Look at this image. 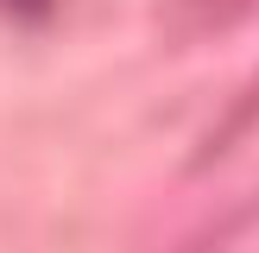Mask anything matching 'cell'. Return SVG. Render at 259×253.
I'll list each match as a JSON object with an SVG mask.
<instances>
[{
  "mask_svg": "<svg viewBox=\"0 0 259 253\" xmlns=\"http://www.w3.org/2000/svg\"><path fill=\"white\" fill-rule=\"evenodd\" d=\"M259 0H164V38L171 45H202V38L234 32Z\"/></svg>",
  "mask_w": 259,
  "mask_h": 253,
  "instance_id": "cell-1",
  "label": "cell"
},
{
  "mask_svg": "<svg viewBox=\"0 0 259 253\" xmlns=\"http://www.w3.org/2000/svg\"><path fill=\"white\" fill-rule=\"evenodd\" d=\"M253 126H259V76L247 82V95H240L234 108L222 114V126H215V133H209V139L196 146V171H202V164H215V158H222L228 146H240V139H247Z\"/></svg>",
  "mask_w": 259,
  "mask_h": 253,
  "instance_id": "cell-2",
  "label": "cell"
}]
</instances>
